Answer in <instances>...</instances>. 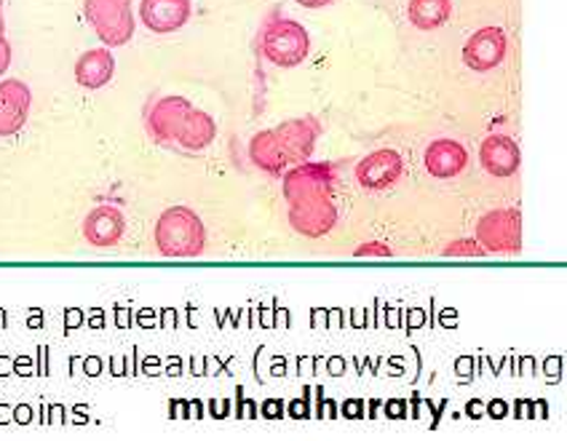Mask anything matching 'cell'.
<instances>
[{"label":"cell","instance_id":"obj_1","mask_svg":"<svg viewBox=\"0 0 567 441\" xmlns=\"http://www.w3.org/2000/svg\"><path fill=\"white\" fill-rule=\"evenodd\" d=\"M153 238L161 257L193 259L204 255L206 228L202 217L188 206H172L158 217Z\"/></svg>","mask_w":567,"mask_h":441},{"label":"cell","instance_id":"obj_2","mask_svg":"<svg viewBox=\"0 0 567 441\" xmlns=\"http://www.w3.org/2000/svg\"><path fill=\"white\" fill-rule=\"evenodd\" d=\"M260 51L274 68H300L311 54V35L295 19H270L260 32Z\"/></svg>","mask_w":567,"mask_h":441},{"label":"cell","instance_id":"obj_3","mask_svg":"<svg viewBox=\"0 0 567 441\" xmlns=\"http://www.w3.org/2000/svg\"><path fill=\"white\" fill-rule=\"evenodd\" d=\"M83 14L107 49L126 47L134 38L132 0H83Z\"/></svg>","mask_w":567,"mask_h":441},{"label":"cell","instance_id":"obj_4","mask_svg":"<svg viewBox=\"0 0 567 441\" xmlns=\"http://www.w3.org/2000/svg\"><path fill=\"white\" fill-rule=\"evenodd\" d=\"M476 242L487 255H519L522 252V214L519 209L487 212L476 223Z\"/></svg>","mask_w":567,"mask_h":441},{"label":"cell","instance_id":"obj_5","mask_svg":"<svg viewBox=\"0 0 567 441\" xmlns=\"http://www.w3.org/2000/svg\"><path fill=\"white\" fill-rule=\"evenodd\" d=\"M289 228L298 236L321 238L338 225V206L332 196H311L289 204Z\"/></svg>","mask_w":567,"mask_h":441},{"label":"cell","instance_id":"obj_6","mask_svg":"<svg viewBox=\"0 0 567 441\" xmlns=\"http://www.w3.org/2000/svg\"><path fill=\"white\" fill-rule=\"evenodd\" d=\"M284 198L287 204L311 196H332L334 193V172L332 164H319V161H302V164L284 172Z\"/></svg>","mask_w":567,"mask_h":441},{"label":"cell","instance_id":"obj_7","mask_svg":"<svg viewBox=\"0 0 567 441\" xmlns=\"http://www.w3.org/2000/svg\"><path fill=\"white\" fill-rule=\"evenodd\" d=\"M279 142L287 153L289 166H298L302 161H311L316 151V140L321 137V121L316 115H300V119H289L276 126Z\"/></svg>","mask_w":567,"mask_h":441},{"label":"cell","instance_id":"obj_8","mask_svg":"<svg viewBox=\"0 0 567 441\" xmlns=\"http://www.w3.org/2000/svg\"><path fill=\"white\" fill-rule=\"evenodd\" d=\"M404 174V161L402 155L391 147H383V151H375L364 155L357 164V183L364 187V191H385V187H394Z\"/></svg>","mask_w":567,"mask_h":441},{"label":"cell","instance_id":"obj_9","mask_svg":"<svg viewBox=\"0 0 567 441\" xmlns=\"http://www.w3.org/2000/svg\"><path fill=\"white\" fill-rule=\"evenodd\" d=\"M508 51L506 32L501 28H482L476 30L472 38L463 47V62L476 73H489V70L498 68L504 62Z\"/></svg>","mask_w":567,"mask_h":441},{"label":"cell","instance_id":"obj_10","mask_svg":"<svg viewBox=\"0 0 567 441\" xmlns=\"http://www.w3.org/2000/svg\"><path fill=\"white\" fill-rule=\"evenodd\" d=\"M30 105L32 94L28 83L17 81V78L0 81V137L22 132L30 119Z\"/></svg>","mask_w":567,"mask_h":441},{"label":"cell","instance_id":"obj_11","mask_svg":"<svg viewBox=\"0 0 567 441\" xmlns=\"http://www.w3.org/2000/svg\"><path fill=\"white\" fill-rule=\"evenodd\" d=\"M190 0H142L140 3L142 24L151 32H158V35L183 30L190 22Z\"/></svg>","mask_w":567,"mask_h":441},{"label":"cell","instance_id":"obj_12","mask_svg":"<svg viewBox=\"0 0 567 441\" xmlns=\"http://www.w3.org/2000/svg\"><path fill=\"white\" fill-rule=\"evenodd\" d=\"M190 107L193 105L185 96H161L156 105L151 107V113H147V132L161 145H169V142L177 140L179 126H183Z\"/></svg>","mask_w":567,"mask_h":441},{"label":"cell","instance_id":"obj_13","mask_svg":"<svg viewBox=\"0 0 567 441\" xmlns=\"http://www.w3.org/2000/svg\"><path fill=\"white\" fill-rule=\"evenodd\" d=\"M126 233V217L121 209H115L111 204L96 206L86 214L83 219V236L86 242L96 246V249H107V246H115L124 238Z\"/></svg>","mask_w":567,"mask_h":441},{"label":"cell","instance_id":"obj_14","mask_svg":"<svg viewBox=\"0 0 567 441\" xmlns=\"http://www.w3.org/2000/svg\"><path fill=\"white\" fill-rule=\"evenodd\" d=\"M423 164L431 177L453 180L461 172H466L468 153L466 147L455 140H434L429 147H425Z\"/></svg>","mask_w":567,"mask_h":441},{"label":"cell","instance_id":"obj_15","mask_svg":"<svg viewBox=\"0 0 567 441\" xmlns=\"http://www.w3.org/2000/svg\"><path fill=\"white\" fill-rule=\"evenodd\" d=\"M480 161L482 168L493 177H512L519 172L522 153L519 145L506 134H489L480 147Z\"/></svg>","mask_w":567,"mask_h":441},{"label":"cell","instance_id":"obj_16","mask_svg":"<svg viewBox=\"0 0 567 441\" xmlns=\"http://www.w3.org/2000/svg\"><path fill=\"white\" fill-rule=\"evenodd\" d=\"M113 75L115 60L107 47L86 51V54H81L79 62H75V81H79V86L89 89V92L107 86V83L113 81Z\"/></svg>","mask_w":567,"mask_h":441},{"label":"cell","instance_id":"obj_17","mask_svg":"<svg viewBox=\"0 0 567 441\" xmlns=\"http://www.w3.org/2000/svg\"><path fill=\"white\" fill-rule=\"evenodd\" d=\"M249 158H252V164L260 168V172L274 174V177H279V174L289 168L287 153H284L276 129L257 132L255 137L249 140Z\"/></svg>","mask_w":567,"mask_h":441},{"label":"cell","instance_id":"obj_18","mask_svg":"<svg viewBox=\"0 0 567 441\" xmlns=\"http://www.w3.org/2000/svg\"><path fill=\"white\" fill-rule=\"evenodd\" d=\"M215 137H217L215 119H212L209 113H204V110L190 107L188 115H185L183 126H179L177 140H174V142H177L183 151L202 153L212 145V142H215Z\"/></svg>","mask_w":567,"mask_h":441},{"label":"cell","instance_id":"obj_19","mask_svg":"<svg viewBox=\"0 0 567 441\" xmlns=\"http://www.w3.org/2000/svg\"><path fill=\"white\" fill-rule=\"evenodd\" d=\"M453 0H410L408 17L417 30H440L450 22Z\"/></svg>","mask_w":567,"mask_h":441},{"label":"cell","instance_id":"obj_20","mask_svg":"<svg viewBox=\"0 0 567 441\" xmlns=\"http://www.w3.org/2000/svg\"><path fill=\"white\" fill-rule=\"evenodd\" d=\"M444 257H474V259H480V257H485L487 252L482 249L480 246V242H476V238H457V242H453L450 246H444V252H442Z\"/></svg>","mask_w":567,"mask_h":441},{"label":"cell","instance_id":"obj_21","mask_svg":"<svg viewBox=\"0 0 567 441\" xmlns=\"http://www.w3.org/2000/svg\"><path fill=\"white\" fill-rule=\"evenodd\" d=\"M353 255H357V257H391V255H394V252H391V246H385V244H380V242H372V244L359 246V249L353 252Z\"/></svg>","mask_w":567,"mask_h":441},{"label":"cell","instance_id":"obj_22","mask_svg":"<svg viewBox=\"0 0 567 441\" xmlns=\"http://www.w3.org/2000/svg\"><path fill=\"white\" fill-rule=\"evenodd\" d=\"M11 68V43L0 38V75Z\"/></svg>","mask_w":567,"mask_h":441},{"label":"cell","instance_id":"obj_23","mask_svg":"<svg viewBox=\"0 0 567 441\" xmlns=\"http://www.w3.org/2000/svg\"><path fill=\"white\" fill-rule=\"evenodd\" d=\"M295 3H300L302 9H324V6H330L332 0H295Z\"/></svg>","mask_w":567,"mask_h":441},{"label":"cell","instance_id":"obj_24","mask_svg":"<svg viewBox=\"0 0 567 441\" xmlns=\"http://www.w3.org/2000/svg\"><path fill=\"white\" fill-rule=\"evenodd\" d=\"M0 38H6V22H3V0H0Z\"/></svg>","mask_w":567,"mask_h":441}]
</instances>
